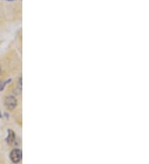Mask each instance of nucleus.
I'll return each mask as SVG.
<instances>
[{
	"label": "nucleus",
	"instance_id": "f257e3e1",
	"mask_svg": "<svg viewBox=\"0 0 149 164\" xmlns=\"http://www.w3.org/2000/svg\"><path fill=\"white\" fill-rule=\"evenodd\" d=\"M22 151L18 148H15L10 153V159L13 163H18L22 159Z\"/></svg>",
	"mask_w": 149,
	"mask_h": 164
},
{
	"label": "nucleus",
	"instance_id": "f03ea898",
	"mask_svg": "<svg viewBox=\"0 0 149 164\" xmlns=\"http://www.w3.org/2000/svg\"><path fill=\"white\" fill-rule=\"evenodd\" d=\"M4 104H5V106H6L8 109L9 110H13L15 109V107L17 106V99L13 95H10V96H7L5 98V101H4Z\"/></svg>",
	"mask_w": 149,
	"mask_h": 164
},
{
	"label": "nucleus",
	"instance_id": "7ed1b4c3",
	"mask_svg": "<svg viewBox=\"0 0 149 164\" xmlns=\"http://www.w3.org/2000/svg\"><path fill=\"white\" fill-rule=\"evenodd\" d=\"M8 137H7V143L10 145H12V144L14 143V141H15V134H14V132L12 130H8Z\"/></svg>",
	"mask_w": 149,
	"mask_h": 164
},
{
	"label": "nucleus",
	"instance_id": "20e7f679",
	"mask_svg": "<svg viewBox=\"0 0 149 164\" xmlns=\"http://www.w3.org/2000/svg\"><path fill=\"white\" fill-rule=\"evenodd\" d=\"M7 82L6 81H0V91H2L5 87Z\"/></svg>",
	"mask_w": 149,
	"mask_h": 164
},
{
	"label": "nucleus",
	"instance_id": "39448f33",
	"mask_svg": "<svg viewBox=\"0 0 149 164\" xmlns=\"http://www.w3.org/2000/svg\"><path fill=\"white\" fill-rule=\"evenodd\" d=\"M0 74H1V69H0Z\"/></svg>",
	"mask_w": 149,
	"mask_h": 164
},
{
	"label": "nucleus",
	"instance_id": "423d86ee",
	"mask_svg": "<svg viewBox=\"0 0 149 164\" xmlns=\"http://www.w3.org/2000/svg\"><path fill=\"white\" fill-rule=\"evenodd\" d=\"M0 117H1V114H0Z\"/></svg>",
	"mask_w": 149,
	"mask_h": 164
},
{
	"label": "nucleus",
	"instance_id": "0eeeda50",
	"mask_svg": "<svg viewBox=\"0 0 149 164\" xmlns=\"http://www.w3.org/2000/svg\"><path fill=\"white\" fill-rule=\"evenodd\" d=\"M9 1H11V0H9Z\"/></svg>",
	"mask_w": 149,
	"mask_h": 164
}]
</instances>
